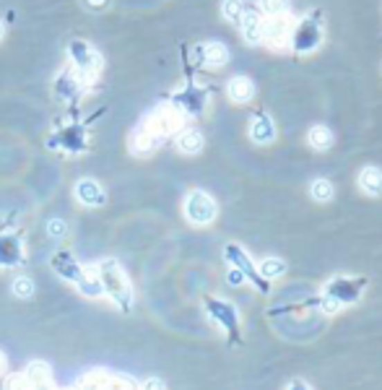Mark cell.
<instances>
[{"label":"cell","mask_w":382,"mask_h":390,"mask_svg":"<svg viewBox=\"0 0 382 390\" xmlns=\"http://www.w3.org/2000/svg\"><path fill=\"white\" fill-rule=\"evenodd\" d=\"M96 279L102 284V289H104L125 313L133 307V289H130V281H127V276L122 273L117 260H112V258L102 260V263L96 266Z\"/></svg>","instance_id":"obj_1"},{"label":"cell","mask_w":382,"mask_h":390,"mask_svg":"<svg viewBox=\"0 0 382 390\" xmlns=\"http://www.w3.org/2000/svg\"><path fill=\"white\" fill-rule=\"evenodd\" d=\"M68 53H71V60H73V71L81 76V81H91L102 71V55L96 53L91 44L75 39Z\"/></svg>","instance_id":"obj_2"},{"label":"cell","mask_w":382,"mask_h":390,"mask_svg":"<svg viewBox=\"0 0 382 390\" xmlns=\"http://www.w3.org/2000/svg\"><path fill=\"white\" fill-rule=\"evenodd\" d=\"M182 125V112L174 104H161L149 115V120L143 122V128L149 130L151 136L156 138H164V136H172L177 133Z\"/></svg>","instance_id":"obj_3"},{"label":"cell","mask_w":382,"mask_h":390,"mask_svg":"<svg viewBox=\"0 0 382 390\" xmlns=\"http://www.w3.org/2000/svg\"><path fill=\"white\" fill-rule=\"evenodd\" d=\"M216 201H213L208 193L203 190H192L188 198H185V219L195 224V227H206L216 219Z\"/></svg>","instance_id":"obj_4"},{"label":"cell","mask_w":382,"mask_h":390,"mask_svg":"<svg viewBox=\"0 0 382 390\" xmlns=\"http://www.w3.org/2000/svg\"><path fill=\"white\" fill-rule=\"evenodd\" d=\"M289 42H291V47H294L297 53H309V50H315V47L322 42V29H320L318 21L302 19V21H297L291 26Z\"/></svg>","instance_id":"obj_5"},{"label":"cell","mask_w":382,"mask_h":390,"mask_svg":"<svg viewBox=\"0 0 382 390\" xmlns=\"http://www.w3.org/2000/svg\"><path fill=\"white\" fill-rule=\"evenodd\" d=\"M206 307H208V315H211L213 320L237 341L239 338V315H237V307L229 302H221V299H206Z\"/></svg>","instance_id":"obj_6"},{"label":"cell","mask_w":382,"mask_h":390,"mask_svg":"<svg viewBox=\"0 0 382 390\" xmlns=\"http://www.w3.org/2000/svg\"><path fill=\"white\" fill-rule=\"evenodd\" d=\"M224 255H226V260L232 263L237 271L244 273V279H250V281H253L260 292H268V281L260 276V271L255 268L253 263H250V258H247V252H244L242 248H237V245H226V252H224Z\"/></svg>","instance_id":"obj_7"},{"label":"cell","mask_w":382,"mask_h":390,"mask_svg":"<svg viewBox=\"0 0 382 390\" xmlns=\"http://www.w3.org/2000/svg\"><path fill=\"white\" fill-rule=\"evenodd\" d=\"M361 286H364V281H354V279H346V276H336V279H330V281L325 284L322 294L333 297V299L340 304H351L359 299Z\"/></svg>","instance_id":"obj_8"},{"label":"cell","mask_w":382,"mask_h":390,"mask_svg":"<svg viewBox=\"0 0 382 390\" xmlns=\"http://www.w3.org/2000/svg\"><path fill=\"white\" fill-rule=\"evenodd\" d=\"M75 193V201L86 208H99V206H107V193L104 187L91 180V177H84V180H78L73 187Z\"/></svg>","instance_id":"obj_9"},{"label":"cell","mask_w":382,"mask_h":390,"mask_svg":"<svg viewBox=\"0 0 382 390\" xmlns=\"http://www.w3.org/2000/svg\"><path fill=\"white\" fill-rule=\"evenodd\" d=\"M294 21H289L286 16H268V21H263V39L271 44H281L289 39V32H291Z\"/></svg>","instance_id":"obj_10"},{"label":"cell","mask_w":382,"mask_h":390,"mask_svg":"<svg viewBox=\"0 0 382 390\" xmlns=\"http://www.w3.org/2000/svg\"><path fill=\"white\" fill-rule=\"evenodd\" d=\"M50 149H68V151H81L86 146V136H84V128H73L68 130H60V133H55L53 138H50Z\"/></svg>","instance_id":"obj_11"},{"label":"cell","mask_w":382,"mask_h":390,"mask_svg":"<svg viewBox=\"0 0 382 390\" xmlns=\"http://www.w3.org/2000/svg\"><path fill=\"white\" fill-rule=\"evenodd\" d=\"M195 55H198V60H201L203 65H208V68H221V65H226V60H229V50H226L221 42L203 44V47L195 50Z\"/></svg>","instance_id":"obj_12"},{"label":"cell","mask_w":382,"mask_h":390,"mask_svg":"<svg viewBox=\"0 0 382 390\" xmlns=\"http://www.w3.org/2000/svg\"><path fill=\"white\" fill-rule=\"evenodd\" d=\"M239 29H242V37L247 44H260L263 42V19L257 16V13H247L239 19Z\"/></svg>","instance_id":"obj_13"},{"label":"cell","mask_w":382,"mask_h":390,"mask_svg":"<svg viewBox=\"0 0 382 390\" xmlns=\"http://www.w3.org/2000/svg\"><path fill=\"white\" fill-rule=\"evenodd\" d=\"M81 86H84V81H81V76L75 73V71H65V73H60L57 76V84H55V94L60 99H65V102H71V99L81 91Z\"/></svg>","instance_id":"obj_14"},{"label":"cell","mask_w":382,"mask_h":390,"mask_svg":"<svg viewBox=\"0 0 382 390\" xmlns=\"http://www.w3.org/2000/svg\"><path fill=\"white\" fill-rule=\"evenodd\" d=\"M250 138L255 143H260V146H266L276 138V125H273V120L268 118V115H257L253 120V125H250Z\"/></svg>","instance_id":"obj_15"},{"label":"cell","mask_w":382,"mask_h":390,"mask_svg":"<svg viewBox=\"0 0 382 390\" xmlns=\"http://www.w3.org/2000/svg\"><path fill=\"white\" fill-rule=\"evenodd\" d=\"M226 94H229V99H232L234 104H247L250 99L255 97V86L250 78L244 76H237L229 81V86H226Z\"/></svg>","instance_id":"obj_16"},{"label":"cell","mask_w":382,"mask_h":390,"mask_svg":"<svg viewBox=\"0 0 382 390\" xmlns=\"http://www.w3.org/2000/svg\"><path fill=\"white\" fill-rule=\"evenodd\" d=\"M156 143H159V138L151 136L149 130L140 125V128L133 133V138H130V151L136 154V156H149V154H154Z\"/></svg>","instance_id":"obj_17"},{"label":"cell","mask_w":382,"mask_h":390,"mask_svg":"<svg viewBox=\"0 0 382 390\" xmlns=\"http://www.w3.org/2000/svg\"><path fill=\"white\" fill-rule=\"evenodd\" d=\"M359 187L367 195H382V172L377 167H364L359 172Z\"/></svg>","instance_id":"obj_18"},{"label":"cell","mask_w":382,"mask_h":390,"mask_svg":"<svg viewBox=\"0 0 382 390\" xmlns=\"http://www.w3.org/2000/svg\"><path fill=\"white\" fill-rule=\"evenodd\" d=\"M203 133L195 128H188L182 130L180 136H177V149H180V154H188V156H192V154H201L203 149Z\"/></svg>","instance_id":"obj_19"},{"label":"cell","mask_w":382,"mask_h":390,"mask_svg":"<svg viewBox=\"0 0 382 390\" xmlns=\"http://www.w3.org/2000/svg\"><path fill=\"white\" fill-rule=\"evenodd\" d=\"M24 375H26L32 388H47L50 385V364H44V362H32Z\"/></svg>","instance_id":"obj_20"},{"label":"cell","mask_w":382,"mask_h":390,"mask_svg":"<svg viewBox=\"0 0 382 390\" xmlns=\"http://www.w3.org/2000/svg\"><path fill=\"white\" fill-rule=\"evenodd\" d=\"M330 143H333V133L325 125H315V128L309 130V146L312 149L325 151V149H330Z\"/></svg>","instance_id":"obj_21"},{"label":"cell","mask_w":382,"mask_h":390,"mask_svg":"<svg viewBox=\"0 0 382 390\" xmlns=\"http://www.w3.org/2000/svg\"><path fill=\"white\" fill-rule=\"evenodd\" d=\"M57 273L63 276V279H68V281H78L81 276H84V268L81 266H75L73 258H68V255H60L57 258Z\"/></svg>","instance_id":"obj_22"},{"label":"cell","mask_w":382,"mask_h":390,"mask_svg":"<svg viewBox=\"0 0 382 390\" xmlns=\"http://www.w3.org/2000/svg\"><path fill=\"white\" fill-rule=\"evenodd\" d=\"M257 271H260V276L266 279V281H271V279H278V276H284V271H286V263L278 258H266L260 266H257Z\"/></svg>","instance_id":"obj_23"},{"label":"cell","mask_w":382,"mask_h":390,"mask_svg":"<svg viewBox=\"0 0 382 390\" xmlns=\"http://www.w3.org/2000/svg\"><path fill=\"white\" fill-rule=\"evenodd\" d=\"M75 286H78V292L86 294V297H99V294L104 292V289H102V284H99V279L91 276L89 271H86L84 276L75 281Z\"/></svg>","instance_id":"obj_24"},{"label":"cell","mask_w":382,"mask_h":390,"mask_svg":"<svg viewBox=\"0 0 382 390\" xmlns=\"http://www.w3.org/2000/svg\"><path fill=\"white\" fill-rule=\"evenodd\" d=\"M221 16L226 19V21L239 24V19L244 16V3H242V0H224Z\"/></svg>","instance_id":"obj_25"},{"label":"cell","mask_w":382,"mask_h":390,"mask_svg":"<svg viewBox=\"0 0 382 390\" xmlns=\"http://www.w3.org/2000/svg\"><path fill=\"white\" fill-rule=\"evenodd\" d=\"M309 193H312V198H315V201L325 203V201H330V198H333V185H330L328 180H315V183H312V187H309Z\"/></svg>","instance_id":"obj_26"},{"label":"cell","mask_w":382,"mask_h":390,"mask_svg":"<svg viewBox=\"0 0 382 390\" xmlns=\"http://www.w3.org/2000/svg\"><path fill=\"white\" fill-rule=\"evenodd\" d=\"M13 294L19 297V299H29L34 294V281L29 276H19V279H13Z\"/></svg>","instance_id":"obj_27"},{"label":"cell","mask_w":382,"mask_h":390,"mask_svg":"<svg viewBox=\"0 0 382 390\" xmlns=\"http://www.w3.org/2000/svg\"><path fill=\"white\" fill-rule=\"evenodd\" d=\"M257 6H260L263 13H268V16H281V13H286L289 0H257Z\"/></svg>","instance_id":"obj_28"},{"label":"cell","mask_w":382,"mask_h":390,"mask_svg":"<svg viewBox=\"0 0 382 390\" xmlns=\"http://www.w3.org/2000/svg\"><path fill=\"white\" fill-rule=\"evenodd\" d=\"M6 390H32V385H29V380H26V375H8L6 378Z\"/></svg>","instance_id":"obj_29"},{"label":"cell","mask_w":382,"mask_h":390,"mask_svg":"<svg viewBox=\"0 0 382 390\" xmlns=\"http://www.w3.org/2000/svg\"><path fill=\"white\" fill-rule=\"evenodd\" d=\"M65 232H68V224H65L63 219H50V221H47V234H50V237L60 239V237H65Z\"/></svg>","instance_id":"obj_30"},{"label":"cell","mask_w":382,"mask_h":390,"mask_svg":"<svg viewBox=\"0 0 382 390\" xmlns=\"http://www.w3.org/2000/svg\"><path fill=\"white\" fill-rule=\"evenodd\" d=\"M340 307H343V304L340 302H336V299H333V297H328V294H322V302H320V310H322V313L325 315H336L340 310Z\"/></svg>","instance_id":"obj_31"},{"label":"cell","mask_w":382,"mask_h":390,"mask_svg":"<svg viewBox=\"0 0 382 390\" xmlns=\"http://www.w3.org/2000/svg\"><path fill=\"white\" fill-rule=\"evenodd\" d=\"M226 281L232 284V286H239V284H244L247 279H244V273L242 271H237V268H232V271L226 273Z\"/></svg>","instance_id":"obj_32"},{"label":"cell","mask_w":382,"mask_h":390,"mask_svg":"<svg viewBox=\"0 0 382 390\" xmlns=\"http://www.w3.org/2000/svg\"><path fill=\"white\" fill-rule=\"evenodd\" d=\"M140 390H167V385H164L159 378H151V380H146V382H143V388H140Z\"/></svg>","instance_id":"obj_33"},{"label":"cell","mask_w":382,"mask_h":390,"mask_svg":"<svg viewBox=\"0 0 382 390\" xmlns=\"http://www.w3.org/2000/svg\"><path fill=\"white\" fill-rule=\"evenodd\" d=\"M286 390H309V385L304 382V380H291Z\"/></svg>","instance_id":"obj_34"},{"label":"cell","mask_w":382,"mask_h":390,"mask_svg":"<svg viewBox=\"0 0 382 390\" xmlns=\"http://www.w3.org/2000/svg\"><path fill=\"white\" fill-rule=\"evenodd\" d=\"M86 3H89L91 8H104L107 6V0H86Z\"/></svg>","instance_id":"obj_35"},{"label":"cell","mask_w":382,"mask_h":390,"mask_svg":"<svg viewBox=\"0 0 382 390\" xmlns=\"http://www.w3.org/2000/svg\"><path fill=\"white\" fill-rule=\"evenodd\" d=\"M6 367H8V362H6V354H3V351H0V375H3V372H6Z\"/></svg>","instance_id":"obj_36"},{"label":"cell","mask_w":382,"mask_h":390,"mask_svg":"<svg viewBox=\"0 0 382 390\" xmlns=\"http://www.w3.org/2000/svg\"><path fill=\"white\" fill-rule=\"evenodd\" d=\"M0 37H3V21H0Z\"/></svg>","instance_id":"obj_37"}]
</instances>
